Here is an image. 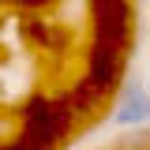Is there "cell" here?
<instances>
[{
    "label": "cell",
    "mask_w": 150,
    "mask_h": 150,
    "mask_svg": "<svg viewBox=\"0 0 150 150\" xmlns=\"http://www.w3.org/2000/svg\"><path fill=\"white\" fill-rule=\"evenodd\" d=\"M71 139V112L56 101H30L23 109V131L15 150H60Z\"/></svg>",
    "instance_id": "cell-1"
},
{
    "label": "cell",
    "mask_w": 150,
    "mask_h": 150,
    "mask_svg": "<svg viewBox=\"0 0 150 150\" xmlns=\"http://www.w3.org/2000/svg\"><path fill=\"white\" fill-rule=\"evenodd\" d=\"M112 124H120V128L150 124V90L143 83H124V90L116 98V109H112Z\"/></svg>",
    "instance_id": "cell-2"
},
{
    "label": "cell",
    "mask_w": 150,
    "mask_h": 150,
    "mask_svg": "<svg viewBox=\"0 0 150 150\" xmlns=\"http://www.w3.org/2000/svg\"><path fill=\"white\" fill-rule=\"evenodd\" d=\"M116 150H150V128H146V131L135 128V135L120 139V146H116Z\"/></svg>",
    "instance_id": "cell-3"
},
{
    "label": "cell",
    "mask_w": 150,
    "mask_h": 150,
    "mask_svg": "<svg viewBox=\"0 0 150 150\" xmlns=\"http://www.w3.org/2000/svg\"><path fill=\"white\" fill-rule=\"evenodd\" d=\"M15 4H49V0H15Z\"/></svg>",
    "instance_id": "cell-4"
}]
</instances>
